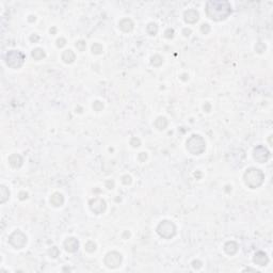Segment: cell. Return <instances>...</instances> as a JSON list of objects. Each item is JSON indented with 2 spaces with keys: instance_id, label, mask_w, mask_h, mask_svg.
Wrapping results in <instances>:
<instances>
[{
  "instance_id": "obj_38",
  "label": "cell",
  "mask_w": 273,
  "mask_h": 273,
  "mask_svg": "<svg viewBox=\"0 0 273 273\" xmlns=\"http://www.w3.org/2000/svg\"><path fill=\"white\" fill-rule=\"evenodd\" d=\"M30 40H31V41H33V40H34V41H38V35H32V36H31V38H30Z\"/></svg>"
},
{
  "instance_id": "obj_13",
  "label": "cell",
  "mask_w": 273,
  "mask_h": 273,
  "mask_svg": "<svg viewBox=\"0 0 273 273\" xmlns=\"http://www.w3.org/2000/svg\"><path fill=\"white\" fill-rule=\"evenodd\" d=\"M9 163L13 168L18 169V168H20L21 164H23V158H21V156L18 155V154H13V155H11L9 157Z\"/></svg>"
},
{
  "instance_id": "obj_30",
  "label": "cell",
  "mask_w": 273,
  "mask_h": 273,
  "mask_svg": "<svg viewBox=\"0 0 273 273\" xmlns=\"http://www.w3.org/2000/svg\"><path fill=\"white\" fill-rule=\"evenodd\" d=\"M201 30H202V32H203V33L207 34L209 31H210V27H209V25H207V24H204V25H202Z\"/></svg>"
},
{
  "instance_id": "obj_1",
  "label": "cell",
  "mask_w": 273,
  "mask_h": 273,
  "mask_svg": "<svg viewBox=\"0 0 273 273\" xmlns=\"http://www.w3.org/2000/svg\"><path fill=\"white\" fill-rule=\"evenodd\" d=\"M231 13V7L227 1H208L206 4V14L213 20L220 21L227 18Z\"/></svg>"
},
{
  "instance_id": "obj_7",
  "label": "cell",
  "mask_w": 273,
  "mask_h": 273,
  "mask_svg": "<svg viewBox=\"0 0 273 273\" xmlns=\"http://www.w3.org/2000/svg\"><path fill=\"white\" fill-rule=\"evenodd\" d=\"M122 262V255L118 252H110L105 257V264L108 268H118Z\"/></svg>"
},
{
  "instance_id": "obj_11",
  "label": "cell",
  "mask_w": 273,
  "mask_h": 273,
  "mask_svg": "<svg viewBox=\"0 0 273 273\" xmlns=\"http://www.w3.org/2000/svg\"><path fill=\"white\" fill-rule=\"evenodd\" d=\"M185 20L188 24H194L199 20V13H197L196 10L194 9H190L188 11L185 12Z\"/></svg>"
},
{
  "instance_id": "obj_35",
  "label": "cell",
  "mask_w": 273,
  "mask_h": 273,
  "mask_svg": "<svg viewBox=\"0 0 273 273\" xmlns=\"http://www.w3.org/2000/svg\"><path fill=\"white\" fill-rule=\"evenodd\" d=\"M139 158H140L141 161H145L146 158H147V156H146V154H145V153H141L140 155H139Z\"/></svg>"
},
{
  "instance_id": "obj_20",
  "label": "cell",
  "mask_w": 273,
  "mask_h": 273,
  "mask_svg": "<svg viewBox=\"0 0 273 273\" xmlns=\"http://www.w3.org/2000/svg\"><path fill=\"white\" fill-rule=\"evenodd\" d=\"M146 31H147V33L150 34V35H155L158 31V27L156 24L150 23V24H148L147 27H146Z\"/></svg>"
},
{
  "instance_id": "obj_10",
  "label": "cell",
  "mask_w": 273,
  "mask_h": 273,
  "mask_svg": "<svg viewBox=\"0 0 273 273\" xmlns=\"http://www.w3.org/2000/svg\"><path fill=\"white\" fill-rule=\"evenodd\" d=\"M64 248L67 252L75 253L78 250V248H79V242H78L76 238H73V237L67 238L66 240L64 241Z\"/></svg>"
},
{
  "instance_id": "obj_32",
  "label": "cell",
  "mask_w": 273,
  "mask_h": 273,
  "mask_svg": "<svg viewBox=\"0 0 273 273\" xmlns=\"http://www.w3.org/2000/svg\"><path fill=\"white\" fill-rule=\"evenodd\" d=\"M173 33H174V30H173V29H168V30L165 31V38H173Z\"/></svg>"
},
{
  "instance_id": "obj_29",
  "label": "cell",
  "mask_w": 273,
  "mask_h": 273,
  "mask_svg": "<svg viewBox=\"0 0 273 273\" xmlns=\"http://www.w3.org/2000/svg\"><path fill=\"white\" fill-rule=\"evenodd\" d=\"M130 144L132 145L133 147H138V146H140L141 142H140V140H139L138 138H132V139H131V141H130Z\"/></svg>"
},
{
  "instance_id": "obj_3",
  "label": "cell",
  "mask_w": 273,
  "mask_h": 273,
  "mask_svg": "<svg viewBox=\"0 0 273 273\" xmlns=\"http://www.w3.org/2000/svg\"><path fill=\"white\" fill-rule=\"evenodd\" d=\"M206 148L205 140L199 135L191 136L187 141V150L193 155H199Z\"/></svg>"
},
{
  "instance_id": "obj_16",
  "label": "cell",
  "mask_w": 273,
  "mask_h": 273,
  "mask_svg": "<svg viewBox=\"0 0 273 273\" xmlns=\"http://www.w3.org/2000/svg\"><path fill=\"white\" fill-rule=\"evenodd\" d=\"M224 250L227 253L228 255H234L237 253L238 251V244L235 242V241H228V242L225 243L224 245Z\"/></svg>"
},
{
  "instance_id": "obj_28",
  "label": "cell",
  "mask_w": 273,
  "mask_h": 273,
  "mask_svg": "<svg viewBox=\"0 0 273 273\" xmlns=\"http://www.w3.org/2000/svg\"><path fill=\"white\" fill-rule=\"evenodd\" d=\"M49 254L51 255V257H57L58 255H59V250H58V248L53 247L51 248V250H49Z\"/></svg>"
},
{
  "instance_id": "obj_25",
  "label": "cell",
  "mask_w": 273,
  "mask_h": 273,
  "mask_svg": "<svg viewBox=\"0 0 273 273\" xmlns=\"http://www.w3.org/2000/svg\"><path fill=\"white\" fill-rule=\"evenodd\" d=\"M93 108L95 111H101V110H102V108H104V104L99 101H96L93 104Z\"/></svg>"
},
{
  "instance_id": "obj_24",
  "label": "cell",
  "mask_w": 273,
  "mask_h": 273,
  "mask_svg": "<svg viewBox=\"0 0 273 273\" xmlns=\"http://www.w3.org/2000/svg\"><path fill=\"white\" fill-rule=\"evenodd\" d=\"M85 250L90 253L94 252V251L96 250V244H95L93 241H89V242L85 243Z\"/></svg>"
},
{
  "instance_id": "obj_19",
  "label": "cell",
  "mask_w": 273,
  "mask_h": 273,
  "mask_svg": "<svg viewBox=\"0 0 273 273\" xmlns=\"http://www.w3.org/2000/svg\"><path fill=\"white\" fill-rule=\"evenodd\" d=\"M32 58L34 60L38 61V60H42L43 58H45V52H44L43 49H41V48H36V49H33L32 51Z\"/></svg>"
},
{
  "instance_id": "obj_15",
  "label": "cell",
  "mask_w": 273,
  "mask_h": 273,
  "mask_svg": "<svg viewBox=\"0 0 273 273\" xmlns=\"http://www.w3.org/2000/svg\"><path fill=\"white\" fill-rule=\"evenodd\" d=\"M50 203L56 207H60L64 203V197H63L62 194L59 193V192H56V193H53L50 197Z\"/></svg>"
},
{
  "instance_id": "obj_5",
  "label": "cell",
  "mask_w": 273,
  "mask_h": 273,
  "mask_svg": "<svg viewBox=\"0 0 273 273\" xmlns=\"http://www.w3.org/2000/svg\"><path fill=\"white\" fill-rule=\"evenodd\" d=\"M157 231L162 238L164 239H171L176 233V226L173 222L171 221H162L161 223L158 225Z\"/></svg>"
},
{
  "instance_id": "obj_8",
  "label": "cell",
  "mask_w": 273,
  "mask_h": 273,
  "mask_svg": "<svg viewBox=\"0 0 273 273\" xmlns=\"http://www.w3.org/2000/svg\"><path fill=\"white\" fill-rule=\"evenodd\" d=\"M270 157V153L265 146L259 145L254 150V159L259 163H265L268 161Z\"/></svg>"
},
{
  "instance_id": "obj_17",
  "label": "cell",
  "mask_w": 273,
  "mask_h": 273,
  "mask_svg": "<svg viewBox=\"0 0 273 273\" xmlns=\"http://www.w3.org/2000/svg\"><path fill=\"white\" fill-rule=\"evenodd\" d=\"M75 59H76V56H75L73 50L68 49V50H65L64 52L62 53V60L64 61L65 63H67V64L73 63L75 61Z\"/></svg>"
},
{
  "instance_id": "obj_21",
  "label": "cell",
  "mask_w": 273,
  "mask_h": 273,
  "mask_svg": "<svg viewBox=\"0 0 273 273\" xmlns=\"http://www.w3.org/2000/svg\"><path fill=\"white\" fill-rule=\"evenodd\" d=\"M10 196V192L9 190L7 189L4 186H1V203H4L7 202V199H9Z\"/></svg>"
},
{
  "instance_id": "obj_36",
  "label": "cell",
  "mask_w": 273,
  "mask_h": 273,
  "mask_svg": "<svg viewBox=\"0 0 273 273\" xmlns=\"http://www.w3.org/2000/svg\"><path fill=\"white\" fill-rule=\"evenodd\" d=\"M27 197H28V194H27L26 192H20V193H19V199H25Z\"/></svg>"
},
{
  "instance_id": "obj_27",
  "label": "cell",
  "mask_w": 273,
  "mask_h": 273,
  "mask_svg": "<svg viewBox=\"0 0 273 273\" xmlns=\"http://www.w3.org/2000/svg\"><path fill=\"white\" fill-rule=\"evenodd\" d=\"M255 49H256V51H257V52H262V51H265V49H266L265 44H262V43H258V44H256Z\"/></svg>"
},
{
  "instance_id": "obj_34",
  "label": "cell",
  "mask_w": 273,
  "mask_h": 273,
  "mask_svg": "<svg viewBox=\"0 0 273 273\" xmlns=\"http://www.w3.org/2000/svg\"><path fill=\"white\" fill-rule=\"evenodd\" d=\"M192 266H193L194 269H199V268H201L202 262H199V260H194V262H192Z\"/></svg>"
},
{
  "instance_id": "obj_9",
  "label": "cell",
  "mask_w": 273,
  "mask_h": 273,
  "mask_svg": "<svg viewBox=\"0 0 273 273\" xmlns=\"http://www.w3.org/2000/svg\"><path fill=\"white\" fill-rule=\"evenodd\" d=\"M90 208L96 214L102 213L105 211V209H106V202L102 199H101V197L93 199L90 201Z\"/></svg>"
},
{
  "instance_id": "obj_31",
  "label": "cell",
  "mask_w": 273,
  "mask_h": 273,
  "mask_svg": "<svg viewBox=\"0 0 273 273\" xmlns=\"http://www.w3.org/2000/svg\"><path fill=\"white\" fill-rule=\"evenodd\" d=\"M65 44H66V40H65V38H59V40H57V46H58V47H60V48L63 47Z\"/></svg>"
},
{
  "instance_id": "obj_14",
  "label": "cell",
  "mask_w": 273,
  "mask_h": 273,
  "mask_svg": "<svg viewBox=\"0 0 273 273\" xmlns=\"http://www.w3.org/2000/svg\"><path fill=\"white\" fill-rule=\"evenodd\" d=\"M119 28L124 31V32H130V31L133 29V23H132V20H131V19H129V18L122 19V20L119 21Z\"/></svg>"
},
{
  "instance_id": "obj_37",
  "label": "cell",
  "mask_w": 273,
  "mask_h": 273,
  "mask_svg": "<svg viewBox=\"0 0 273 273\" xmlns=\"http://www.w3.org/2000/svg\"><path fill=\"white\" fill-rule=\"evenodd\" d=\"M184 33H185V35L188 36V35H190V33H191V30H190V29H185Z\"/></svg>"
},
{
  "instance_id": "obj_22",
  "label": "cell",
  "mask_w": 273,
  "mask_h": 273,
  "mask_svg": "<svg viewBox=\"0 0 273 273\" xmlns=\"http://www.w3.org/2000/svg\"><path fill=\"white\" fill-rule=\"evenodd\" d=\"M150 62H152V65H154V66H160L162 64V58L160 56L156 55L152 58Z\"/></svg>"
},
{
  "instance_id": "obj_26",
  "label": "cell",
  "mask_w": 273,
  "mask_h": 273,
  "mask_svg": "<svg viewBox=\"0 0 273 273\" xmlns=\"http://www.w3.org/2000/svg\"><path fill=\"white\" fill-rule=\"evenodd\" d=\"M76 47L78 50L83 51L85 49V42L84 41H78V42L76 43Z\"/></svg>"
},
{
  "instance_id": "obj_18",
  "label": "cell",
  "mask_w": 273,
  "mask_h": 273,
  "mask_svg": "<svg viewBox=\"0 0 273 273\" xmlns=\"http://www.w3.org/2000/svg\"><path fill=\"white\" fill-rule=\"evenodd\" d=\"M155 126L158 129H159V130H163V129H165V128H167V126H168L167 119L163 118V116H160V118H158L155 121Z\"/></svg>"
},
{
  "instance_id": "obj_4",
  "label": "cell",
  "mask_w": 273,
  "mask_h": 273,
  "mask_svg": "<svg viewBox=\"0 0 273 273\" xmlns=\"http://www.w3.org/2000/svg\"><path fill=\"white\" fill-rule=\"evenodd\" d=\"M6 63L12 68H19L24 64L25 55L19 50H10L6 53Z\"/></svg>"
},
{
  "instance_id": "obj_2",
  "label": "cell",
  "mask_w": 273,
  "mask_h": 273,
  "mask_svg": "<svg viewBox=\"0 0 273 273\" xmlns=\"http://www.w3.org/2000/svg\"><path fill=\"white\" fill-rule=\"evenodd\" d=\"M265 180V175L260 170L255 169V168H251L247 170L244 173V182L248 187L251 189H256V188L260 187Z\"/></svg>"
},
{
  "instance_id": "obj_12",
  "label": "cell",
  "mask_w": 273,
  "mask_h": 273,
  "mask_svg": "<svg viewBox=\"0 0 273 273\" xmlns=\"http://www.w3.org/2000/svg\"><path fill=\"white\" fill-rule=\"evenodd\" d=\"M253 262H254L256 265L262 266H262H266L268 264V262H269V258H268V256H267V254H266L265 252L259 251V252H257L254 255Z\"/></svg>"
},
{
  "instance_id": "obj_33",
  "label": "cell",
  "mask_w": 273,
  "mask_h": 273,
  "mask_svg": "<svg viewBox=\"0 0 273 273\" xmlns=\"http://www.w3.org/2000/svg\"><path fill=\"white\" fill-rule=\"evenodd\" d=\"M130 182H131V177H130V176L126 175V176H124V177H123V184L128 185V184H130Z\"/></svg>"
},
{
  "instance_id": "obj_6",
  "label": "cell",
  "mask_w": 273,
  "mask_h": 273,
  "mask_svg": "<svg viewBox=\"0 0 273 273\" xmlns=\"http://www.w3.org/2000/svg\"><path fill=\"white\" fill-rule=\"evenodd\" d=\"M9 242L15 248H23L27 243V237L23 231L15 230L9 237Z\"/></svg>"
},
{
  "instance_id": "obj_23",
  "label": "cell",
  "mask_w": 273,
  "mask_h": 273,
  "mask_svg": "<svg viewBox=\"0 0 273 273\" xmlns=\"http://www.w3.org/2000/svg\"><path fill=\"white\" fill-rule=\"evenodd\" d=\"M92 52L96 53V55L101 53L102 52V46L101 45V44H98V43L93 44V45H92Z\"/></svg>"
}]
</instances>
